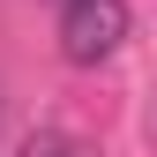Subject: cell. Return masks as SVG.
Wrapping results in <instances>:
<instances>
[{"label": "cell", "instance_id": "cell-1", "mask_svg": "<svg viewBox=\"0 0 157 157\" xmlns=\"http://www.w3.org/2000/svg\"><path fill=\"white\" fill-rule=\"evenodd\" d=\"M120 37H127V0H67V8H60V52L75 67L112 60Z\"/></svg>", "mask_w": 157, "mask_h": 157}, {"label": "cell", "instance_id": "cell-2", "mask_svg": "<svg viewBox=\"0 0 157 157\" xmlns=\"http://www.w3.org/2000/svg\"><path fill=\"white\" fill-rule=\"evenodd\" d=\"M23 157H75L67 135H37V142H23Z\"/></svg>", "mask_w": 157, "mask_h": 157}]
</instances>
